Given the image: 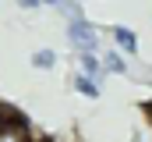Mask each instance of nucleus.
<instances>
[{
    "label": "nucleus",
    "instance_id": "f257e3e1",
    "mask_svg": "<svg viewBox=\"0 0 152 142\" xmlns=\"http://www.w3.org/2000/svg\"><path fill=\"white\" fill-rule=\"evenodd\" d=\"M64 36H67V43H71L75 53H99L103 36H99V29H96L88 18H71V21L64 25Z\"/></svg>",
    "mask_w": 152,
    "mask_h": 142
},
{
    "label": "nucleus",
    "instance_id": "f03ea898",
    "mask_svg": "<svg viewBox=\"0 0 152 142\" xmlns=\"http://www.w3.org/2000/svg\"><path fill=\"white\" fill-rule=\"evenodd\" d=\"M0 142H36L18 114H0Z\"/></svg>",
    "mask_w": 152,
    "mask_h": 142
},
{
    "label": "nucleus",
    "instance_id": "7ed1b4c3",
    "mask_svg": "<svg viewBox=\"0 0 152 142\" xmlns=\"http://www.w3.org/2000/svg\"><path fill=\"white\" fill-rule=\"evenodd\" d=\"M110 39H113V50H120L124 57H138V32L131 25H113Z\"/></svg>",
    "mask_w": 152,
    "mask_h": 142
},
{
    "label": "nucleus",
    "instance_id": "20e7f679",
    "mask_svg": "<svg viewBox=\"0 0 152 142\" xmlns=\"http://www.w3.org/2000/svg\"><path fill=\"white\" fill-rule=\"evenodd\" d=\"M71 89H75L78 96H85V100H99V96H103L99 82H96V78H88V75H81V71L71 75Z\"/></svg>",
    "mask_w": 152,
    "mask_h": 142
},
{
    "label": "nucleus",
    "instance_id": "39448f33",
    "mask_svg": "<svg viewBox=\"0 0 152 142\" xmlns=\"http://www.w3.org/2000/svg\"><path fill=\"white\" fill-rule=\"evenodd\" d=\"M99 61H103V71H106V75H131V64H127V57H124L120 50L99 53Z\"/></svg>",
    "mask_w": 152,
    "mask_h": 142
},
{
    "label": "nucleus",
    "instance_id": "423d86ee",
    "mask_svg": "<svg viewBox=\"0 0 152 142\" xmlns=\"http://www.w3.org/2000/svg\"><path fill=\"white\" fill-rule=\"evenodd\" d=\"M78 71H81V75H88V78H96L99 85H103V78H106L99 53H78Z\"/></svg>",
    "mask_w": 152,
    "mask_h": 142
},
{
    "label": "nucleus",
    "instance_id": "0eeeda50",
    "mask_svg": "<svg viewBox=\"0 0 152 142\" xmlns=\"http://www.w3.org/2000/svg\"><path fill=\"white\" fill-rule=\"evenodd\" d=\"M28 64H32L36 71H50L53 64H57V50H50V46H39V50H32Z\"/></svg>",
    "mask_w": 152,
    "mask_h": 142
},
{
    "label": "nucleus",
    "instance_id": "6e6552de",
    "mask_svg": "<svg viewBox=\"0 0 152 142\" xmlns=\"http://www.w3.org/2000/svg\"><path fill=\"white\" fill-rule=\"evenodd\" d=\"M18 7H21V11H36V7H42V4H39V0H18Z\"/></svg>",
    "mask_w": 152,
    "mask_h": 142
},
{
    "label": "nucleus",
    "instance_id": "1a4fd4ad",
    "mask_svg": "<svg viewBox=\"0 0 152 142\" xmlns=\"http://www.w3.org/2000/svg\"><path fill=\"white\" fill-rule=\"evenodd\" d=\"M39 4H46V7H57V4H60V0H39Z\"/></svg>",
    "mask_w": 152,
    "mask_h": 142
}]
</instances>
